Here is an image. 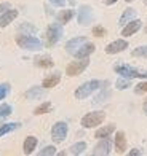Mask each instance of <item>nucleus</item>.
Masks as SVG:
<instances>
[{"label":"nucleus","instance_id":"nucleus-1","mask_svg":"<svg viewBox=\"0 0 147 156\" xmlns=\"http://www.w3.org/2000/svg\"><path fill=\"white\" fill-rule=\"evenodd\" d=\"M16 43L23 48L27 49V51H39V49L43 48V43L37 38V37H32V35H18L16 37Z\"/></svg>","mask_w":147,"mask_h":156},{"label":"nucleus","instance_id":"nucleus-2","mask_svg":"<svg viewBox=\"0 0 147 156\" xmlns=\"http://www.w3.org/2000/svg\"><path fill=\"white\" fill-rule=\"evenodd\" d=\"M114 70L120 76L128 78V80H131V78H142V80H147V72H139V70L127 66V64H117L114 67Z\"/></svg>","mask_w":147,"mask_h":156},{"label":"nucleus","instance_id":"nucleus-3","mask_svg":"<svg viewBox=\"0 0 147 156\" xmlns=\"http://www.w3.org/2000/svg\"><path fill=\"white\" fill-rule=\"evenodd\" d=\"M101 81L99 80H91V81H86V83H83L82 86H79L75 89V97L77 99H86L90 94H93L96 89H99L101 88Z\"/></svg>","mask_w":147,"mask_h":156},{"label":"nucleus","instance_id":"nucleus-4","mask_svg":"<svg viewBox=\"0 0 147 156\" xmlns=\"http://www.w3.org/2000/svg\"><path fill=\"white\" fill-rule=\"evenodd\" d=\"M104 118H106V113L104 112H90L88 115H85L82 118V126L85 127V129L96 127L104 121Z\"/></svg>","mask_w":147,"mask_h":156},{"label":"nucleus","instance_id":"nucleus-5","mask_svg":"<svg viewBox=\"0 0 147 156\" xmlns=\"http://www.w3.org/2000/svg\"><path fill=\"white\" fill-rule=\"evenodd\" d=\"M61 37H62V26H61V23H53V24L48 26V29H46V45L48 46L56 45L61 40Z\"/></svg>","mask_w":147,"mask_h":156},{"label":"nucleus","instance_id":"nucleus-6","mask_svg":"<svg viewBox=\"0 0 147 156\" xmlns=\"http://www.w3.org/2000/svg\"><path fill=\"white\" fill-rule=\"evenodd\" d=\"M88 64H90L88 58H85V59H79V61H74V62H71V64H69V66L66 67V73H67L69 76L80 75L83 70L88 67Z\"/></svg>","mask_w":147,"mask_h":156},{"label":"nucleus","instance_id":"nucleus-7","mask_svg":"<svg viewBox=\"0 0 147 156\" xmlns=\"http://www.w3.org/2000/svg\"><path fill=\"white\" fill-rule=\"evenodd\" d=\"M67 131H69V127H67V124L64 121L56 123L51 127V139L56 142V144H59V142H62L67 137Z\"/></svg>","mask_w":147,"mask_h":156},{"label":"nucleus","instance_id":"nucleus-8","mask_svg":"<svg viewBox=\"0 0 147 156\" xmlns=\"http://www.w3.org/2000/svg\"><path fill=\"white\" fill-rule=\"evenodd\" d=\"M80 26H90V23H93V10L90 5H82L77 13Z\"/></svg>","mask_w":147,"mask_h":156},{"label":"nucleus","instance_id":"nucleus-9","mask_svg":"<svg viewBox=\"0 0 147 156\" xmlns=\"http://www.w3.org/2000/svg\"><path fill=\"white\" fill-rule=\"evenodd\" d=\"M110 148H112V142H110L109 137H106V139H99V144L94 147L93 154H96V156H101V154L107 156V154L110 153Z\"/></svg>","mask_w":147,"mask_h":156},{"label":"nucleus","instance_id":"nucleus-10","mask_svg":"<svg viewBox=\"0 0 147 156\" xmlns=\"http://www.w3.org/2000/svg\"><path fill=\"white\" fill-rule=\"evenodd\" d=\"M127 48H128V41L127 40H115V41H112V43H109L106 46V53L107 54H117V53L125 51Z\"/></svg>","mask_w":147,"mask_h":156},{"label":"nucleus","instance_id":"nucleus-11","mask_svg":"<svg viewBox=\"0 0 147 156\" xmlns=\"http://www.w3.org/2000/svg\"><path fill=\"white\" fill-rule=\"evenodd\" d=\"M94 49L96 46L93 43H88V41H85L79 49H77V53L74 54L77 59H85V58H90V54H93L94 53Z\"/></svg>","mask_w":147,"mask_h":156},{"label":"nucleus","instance_id":"nucleus-12","mask_svg":"<svg viewBox=\"0 0 147 156\" xmlns=\"http://www.w3.org/2000/svg\"><path fill=\"white\" fill-rule=\"evenodd\" d=\"M85 41H88L86 40V37H75V38H71L66 43V51L69 53V54H75L77 53V49H79Z\"/></svg>","mask_w":147,"mask_h":156},{"label":"nucleus","instance_id":"nucleus-13","mask_svg":"<svg viewBox=\"0 0 147 156\" xmlns=\"http://www.w3.org/2000/svg\"><path fill=\"white\" fill-rule=\"evenodd\" d=\"M139 29H141V21H139V19H133V21H130L128 24L123 26L122 35H123V37H130V35L136 34Z\"/></svg>","mask_w":147,"mask_h":156},{"label":"nucleus","instance_id":"nucleus-14","mask_svg":"<svg viewBox=\"0 0 147 156\" xmlns=\"http://www.w3.org/2000/svg\"><path fill=\"white\" fill-rule=\"evenodd\" d=\"M18 18V10H6L5 13L0 15V27H6L10 23H13Z\"/></svg>","mask_w":147,"mask_h":156},{"label":"nucleus","instance_id":"nucleus-15","mask_svg":"<svg viewBox=\"0 0 147 156\" xmlns=\"http://www.w3.org/2000/svg\"><path fill=\"white\" fill-rule=\"evenodd\" d=\"M61 81V73L56 72V73H51L43 78V83H42V86H43L45 89H50V88H54L56 84H58Z\"/></svg>","mask_w":147,"mask_h":156},{"label":"nucleus","instance_id":"nucleus-16","mask_svg":"<svg viewBox=\"0 0 147 156\" xmlns=\"http://www.w3.org/2000/svg\"><path fill=\"white\" fill-rule=\"evenodd\" d=\"M114 144H115L117 153H125V151H127V137H125L123 132H117V134H115Z\"/></svg>","mask_w":147,"mask_h":156},{"label":"nucleus","instance_id":"nucleus-17","mask_svg":"<svg viewBox=\"0 0 147 156\" xmlns=\"http://www.w3.org/2000/svg\"><path fill=\"white\" fill-rule=\"evenodd\" d=\"M136 18V10H133V8H127L123 11V15L120 16V21H118V26L123 27L125 24H128L130 21H133Z\"/></svg>","mask_w":147,"mask_h":156},{"label":"nucleus","instance_id":"nucleus-18","mask_svg":"<svg viewBox=\"0 0 147 156\" xmlns=\"http://www.w3.org/2000/svg\"><path fill=\"white\" fill-rule=\"evenodd\" d=\"M45 94V88H40V86H32L31 89L26 91V99L29 101H34V99H39Z\"/></svg>","mask_w":147,"mask_h":156},{"label":"nucleus","instance_id":"nucleus-19","mask_svg":"<svg viewBox=\"0 0 147 156\" xmlns=\"http://www.w3.org/2000/svg\"><path fill=\"white\" fill-rule=\"evenodd\" d=\"M35 147H37V139H35V137H34V136L26 137L24 145H23V148H24V154H31L34 150H35Z\"/></svg>","mask_w":147,"mask_h":156},{"label":"nucleus","instance_id":"nucleus-20","mask_svg":"<svg viewBox=\"0 0 147 156\" xmlns=\"http://www.w3.org/2000/svg\"><path fill=\"white\" fill-rule=\"evenodd\" d=\"M114 131H115V124H107V126L101 127V129H97L96 134H94V137H96V139H106V137H109Z\"/></svg>","mask_w":147,"mask_h":156},{"label":"nucleus","instance_id":"nucleus-21","mask_svg":"<svg viewBox=\"0 0 147 156\" xmlns=\"http://www.w3.org/2000/svg\"><path fill=\"white\" fill-rule=\"evenodd\" d=\"M74 10H62L61 13H58V23H61V24H66V23H69L72 18H74Z\"/></svg>","mask_w":147,"mask_h":156},{"label":"nucleus","instance_id":"nucleus-22","mask_svg":"<svg viewBox=\"0 0 147 156\" xmlns=\"http://www.w3.org/2000/svg\"><path fill=\"white\" fill-rule=\"evenodd\" d=\"M35 66L37 67H42V69H50L54 66V62L51 58H48V56H43V58H37L35 59Z\"/></svg>","mask_w":147,"mask_h":156},{"label":"nucleus","instance_id":"nucleus-23","mask_svg":"<svg viewBox=\"0 0 147 156\" xmlns=\"http://www.w3.org/2000/svg\"><path fill=\"white\" fill-rule=\"evenodd\" d=\"M19 126H21L19 123H6V124H2V126H0V137H3L5 134H8L11 131L18 129Z\"/></svg>","mask_w":147,"mask_h":156},{"label":"nucleus","instance_id":"nucleus-24","mask_svg":"<svg viewBox=\"0 0 147 156\" xmlns=\"http://www.w3.org/2000/svg\"><path fill=\"white\" fill-rule=\"evenodd\" d=\"M86 150V144L85 142H77L71 147V154H82L83 151Z\"/></svg>","mask_w":147,"mask_h":156},{"label":"nucleus","instance_id":"nucleus-25","mask_svg":"<svg viewBox=\"0 0 147 156\" xmlns=\"http://www.w3.org/2000/svg\"><path fill=\"white\" fill-rule=\"evenodd\" d=\"M51 110V104L50 102H43L42 105H39V107L34 110V113H35V115H43V113H48Z\"/></svg>","mask_w":147,"mask_h":156},{"label":"nucleus","instance_id":"nucleus-26","mask_svg":"<svg viewBox=\"0 0 147 156\" xmlns=\"http://www.w3.org/2000/svg\"><path fill=\"white\" fill-rule=\"evenodd\" d=\"M11 112H13L11 105H8V104H2V105H0V119H2V118H6V116H10V115H11Z\"/></svg>","mask_w":147,"mask_h":156},{"label":"nucleus","instance_id":"nucleus-27","mask_svg":"<svg viewBox=\"0 0 147 156\" xmlns=\"http://www.w3.org/2000/svg\"><path fill=\"white\" fill-rule=\"evenodd\" d=\"M131 86V84H130V80H128V78H118V80H117V83H115V88L117 89H127V88H130Z\"/></svg>","mask_w":147,"mask_h":156},{"label":"nucleus","instance_id":"nucleus-28","mask_svg":"<svg viewBox=\"0 0 147 156\" xmlns=\"http://www.w3.org/2000/svg\"><path fill=\"white\" fill-rule=\"evenodd\" d=\"M133 56H136V58H147V45L133 49Z\"/></svg>","mask_w":147,"mask_h":156},{"label":"nucleus","instance_id":"nucleus-29","mask_svg":"<svg viewBox=\"0 0 147 156\" xmlns=\"http://www.w3.org/2000/svg\"><path fill=\"white\" fill-rule=\"evenodd\" d=\"M39 154L40 156H53V154H56V148L53 145H48V147L43 148V150H40Z\"/></svg>","mask_w":147,"mask_h":156},{"label":"nucleus","instance_id":"nucleus-30","mask_svg":"<svg viewBox=\"0 0 147 156\" xmlns=\"http://www.w3.org/2000/svg\"><path fill=\"white\" fill-rule=\"evenodd\" d=\"M134 93H136V94H144V93H147V81H142V83L136 84Z\"/></svg>","mask_w":147,"mask_h":156},{"label":"nucleus","instance_id":"nucleus-31","mask_svg":"<svg viewBox=\"0 0 147 156\" xmlns=\"http://www.w3.org/2000/svg\"><path fill=\"white\" fill-rule=\"evenodd\" d=\"M8 93H10V84L8 83L0 84V99H5Z\"/></svg>","mask_w":147,"mask_h":156},{"label":"nucleus","instance_id":"nucleus-32","mask_svg":"<svg viewBox=\"0 0 147 156\" xmlns=\"http://www.w3.org/2000/svg\"><path fill=\"white\" fill-rule=\"evenodd\" d=\"M109 96H110V91H109V89H104L102 93L96 97V101H94V102H96V104H101V102L106 101V97H109Z\"/></svg>","mask_w":147,"mask_h":156},{"label":"nucleus","instance_id":"nucleus-33","mask_svg":"<svg viewBox=\"0 0 147 156\" xmlns=\"http://www.w3.org/2000/svg\"><path fill=\"white\" fill-rule=\"evenodd\" d=\"M93 35L94 37H104V35H106V29H104L102 26H96L93 29Z\"/></svg>","mask_w":147,"mask_h":156},{"label":"nucleus","instance_id":"nucleus-34","mask_svg":"<svg viewBox=\"0 0 147 156\" xmlns=\"http://www.w3.org/2000/svg\"><path fill=\"white\" fill-rule=\"evenodd\" d=\"M50 2L54 5V6H64L66 3V0H50Z\"/></svg>","mask_w":147,"mask_h":156},{"label":"nucleus","instance_id":"nucleus-35","mask_svg":"<svg viewBox=\"0 0 147 156\" xmlns=\"http://www.w3.org/2000/svg\"><path fill=\"white\" fill-rule=\"evenodd\" d=\"M11 6H10V3H0V13H5L6 10H10Z\"/></svg>","mask_w":147,"mask_h":156},{"label":"nucleus","instance_id":"nucleus-36","mask_svg":"<svg viewBox=\"0 0 147 156\" xmlns=\"http://www.w3.org/2000/svg\"><path fill=\"white\" fill-rule=\"evenodd\" d=\"M139 154H141V151H139L138 148H134V150L130 151V156H139Z\"/></svg>","mask_w":147,"mask_h":156},{"label":"nucleus","instance_id":"nucleus-37","mask_svg":"<svg viewBox=\"0 0 147 156\" xmlns=\"http://www.w3.org/2000/svg\"><path fill=\"white\" fill-rule=\"evenodd\" d=\"M142 108H144V113L147 115V97H145V101H144V105H142Z\"/></svg>","mask_w":147,"mask_h":156},{"label":"nucleus","instance_id":"nucleus-38","mask_svg":"<svg viewBox=\"0 0 147 156\" xmlns=\"http://www.w3.org/2000/svg\"><path fill=\"white\" fill-rule=\"evenodd\" d=\"M117 2V0H104V3H106V5H112V3H115Z\"/></svg>","mask_w":147,"mask_h":156},{"label":"nucleus","instance_id":"nucleus-39","mask_svg":"<svg viewBox=\"0 0 147 156\" xmlns=\"http://www.w3.org/2000/svg\"><path fill=\"white\" fill-rule=\"evenodd\" d=\"M69 3H71V5H74V3H75V0H69Z\"/></svg>","mask_w":147,"mask_h":156},{"label":"nucleus","instance_id":"nucleus-40","mask_svg":"<svg viewBox=\"0 0 147 156\" xmlns=\"http://www.w3.org/2000/svg\"><path fill=\"white\" fill-rule=\"evenodd\" d=\"M125 2H127V3H131V2H133V0H125Z\"/></svg>","mask_w":147,"mask_h":156},{"label":"nucleus","instance_id":"nucleus-41","mask_svg":"<svg viewBox=\"0 0 147 156\" xmlns=\"http://www.w3.org/2000/svg\"><path fill=\"white\" fill-rule=\"evenodd\" d=\"M144 3H145V5H147V0H144Z\"/></svg>","mask_w":147,"mask_h":156},{"label":"nucleus","instance_id":"nucleus-42","mask_svg":"<svg viewBox=\"0 0 147 156\" xmlns=\"http://www.w3.org/2000/svg\"><path fill=\"white\" fill-rule=\"evenodd\" d=\"M145 32H147V26H145Z\"/></svg>","mask_w":147,"mask_h":156}]
</instances>
